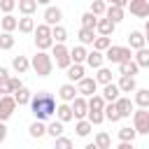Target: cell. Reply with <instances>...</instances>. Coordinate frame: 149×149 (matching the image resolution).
<instances>
[{
	"label": "cell",
	"instance_id": "cell-33",
	"mask_svg": "<svg viewBox=\"0 0 149 149\" xmlns=\"http://www.w3.org/2000/svg\"><path fill=\"white\" fill-rule=\"evenodd\" d=\"M135 137H137V130H135L133 126H121V128H119V140H121V142H130V144H133Z\"/></svg>",
	"mask_w": 149,
	"mask_h": 149
},
{
	"label": "cell",
	"instance_id": "cell-54",
	"mask_svg": "<svg viewBox=\"0 0 149 149\" xmlns=\"http://www.w3.org/2000/svg\"><path fill=\"white\" fill-rule=\"evenodd\" d=\"M84 149H98V147H95V142H88V144H86Z\"/></svg>",
	"mask_w": 149,
	"mask_h": 149
},
{
	"label": "cell",
	"instance_id": "cell-44",
	"mask_svg": "<svg viewBox=\"0 0 149 149\" xmlns=\"http://www.w3.org/2000/svg\"><path fill=\"white\" fill-rule=\"evenodd\" d=\"M14 42H16V40H14L12 33H0V49H2V51H9V49L14 47Z\"/></svg>",
	"mask_w": 149,
	"mask_h": 149
},
{
	"label": "cell",
	"instance_id": "cell-52",
	"mask_svg": "<svg viewBox=\"0 0 149 149\" xmlns=\"http://www.w3.org/2000/svg\"><path fill=\"white\" fill-rule=\"evenodd\" d=\"M116 149H133V144H130V142H119Z\"/></svg>",
	"mask_w": 149,
	"mask_h": 149
},
{
	"label": "cell",
	"instance_id": "cell-39",
	"mask_svg": "<svg viewBox=\"0 0 149 149\" xmlns=\"http://www.w3.org/2000/svg\"><path fill=\"white\" fill-rule=\"evenodd\" d=\"M74 130H77V135H79V137H86V135L93 130V123H91L88 119H84V121H77V123H74Z\"/></svg>",
	"mask_w": 149,
	"mask_h": 149
},
{
	"label": "cell",
	"instance_id": "cell-18",
	"mask_svg": "<svg viewBox=\"0 0 149 149\" xmlns=\"http://www.w3.org/2000/svg\"><path fill=\"white\" fill-rule=\"evenodd\" d=\"M114 28H116V26H114V23H112L109 19H105V16H102V19H98V26H95V33H98L100 37H109V35L114 33Z\"/></svg>",
	"mask_w": 149,
	"mask_h": 149
},
{
	"label": "cell",
	"instance_id": "cell-30",
	"mask_svg": "<svg viewBox=\"0 0 149 149\" xmlns=\"http://www.w3.org/2000/svg\"><path fill=\"white\" fill-rule=\"evenodd\" d=\"M105 98L100 93H95L93 98H88V112H105Z\"/></svg>",
	"mask_w": 149,
	"mask_h": 149
},
{
	"label": "cell",
	"instance_id": "cell-29",
	"mask_svg": "<svg viewBox=\"0 0 149 149\" xmlns=\"http://www.w3.org/2000/svg\"><path fill=\"white\" fill-rule=\"evenodd\" d=\"M77 37H79V44H81V47H86V44H93V42H95V30H88V28H79Z\"/></svg>",
	"mask_w": 149,
	"mask_h": 149
},
{
	"label": "cell",
	"instance_id": "cell-46",
	"mask_svg": "<svg viewBox=\"0 0 149 149\" xmlns=\"http://www.w3.org/2000/svg\"><path fill=\"white\" fill-rule=\"evenodd\" d=\"M54 142H56V144H54V149H72V140H70V137H65V135H63V137H58V140H54Z\"/></svg>",
	"mask_w": 149,
	"mask_h": 149
},
{
	"label": "cell",
	"instance_id": "cell-11",
	"mask_svg": "<svg viewBox=\"0 0 149 149\" xmlns=\"http://www.w3.org/2000/svg\"><path fill=\"white\" fill-rule=\"evenodd\" d=\"M72 114H74L77 121H84V119L88 116V100L81 98V95H77L74 102H72Z\"/></svg>",
	"mask_w": 149,
	"mask_h": 149
},
{
	"label": "cell",
	"instance_id": "cell-22",
	"mask_svg": "<svg viewBox=\"0 0 149 149\" xmlns=\"http://www.w3.org/2000/svg\"><path fill=\"white\" fill-rule=\"evenodd\" d=\"M133 102L140 109H149V88H137L135 95H133Z\"/></svg>",
	"mask_w": 149,
	"mask_h": 149
},
{
	"label": "cell",
	"instance_id": "cell-15",
	"mask_svg": "<svg viewBox=\"0 0 149 149\" xmlns=\"http://www.w3.org/2000/svg\"><path fill=\"white\" fill-rule=\"evenodd\" d=\"M70 58H72V65H84V63H86V58H88L86 47H81V44L72 47V49H70Z\"/></svg>",
	"mask_w": 149,
	"mask_h": 149
},
{
	"label": "cell",
	"instance_id": "cell-8",
	"mask_svg": "<svg viewBox=\"0 0 149 149\" xmlns=\"http://www.w3.org/2000/svg\"><path fill=\"white\" fill-rule=\"evenodd\" d=\"M16 107H19V105H16L14 95H5V98H0V123H5V121L14 114Z\"/></svg>",
	"mask_w": 149,
	"mask_h": 149
},
{
	"label": "cell",
	"instance_id": "cell-25",
	"mask_svg": "<svg viewBox=\"0 0 149 149\" xmlns=\"http://www.w3.org/2000/svg\"><path fill=\"white\" fill-rule=\"evenodd\" d=\"M105 19H109V21H112V23L116 26L119 21H123V9H121V7H116V5H107Z\"/></svg>",
	"mask_w": 149,
	"mask_h": 149
},
{
	"label": "cell",
	"instance_id": "cell-23",
	"mask_svg": "<svg viewBox=\"0 0 149 149\" xmlns=\"http://www.w3.org/2000/svg\"><path fill=\"white\" fill-rule=\"evenodd\" d=\"M0 28H2V33H14V30H19V19L7 14L0 19Z\"/></svg>",
	"mask_w": 149,
	"mask_h": 149
},
{
	"label": "cell",
	"instance_id": "cell-12",
	"mask_svg": "<svg viewBox=\"0 0 149 149\" xmlns=\"http://www.w3.org/2000/svg\"><path fill=\"white\" fill-rule=\"evenodd\" d=\"M128 9H130L133 16L147 19V16H149V0H130V2H128Z\"/></svg>",
	"mask_w": 149,
	"mask_h": 149
},
{
	"label": "cell",
	"instance_id": "cell-35",
	"mask_svg": "<svg viewBox=\"0 0 149 149\" xmlns=\"http://www.w3.org/2000/svg\"><path fill=\"white\" fill-rule=\"evenodd\" d=\"M95 81H98V84H102V86H107V84H112V70L102 65V68H100V70L95 72Z\"/></svg>",
	"mask_w": 149,
	"mask_h": 149
},
{
	"label": "cell",
	"instance_id": "cell-43",
	"mask_svg": "<svg viewBox=\"0 0 149 149\" xmlns=\"http://www.w3.org/2000/svg\"><path fill=\"white\" fill-rule=\"evenodd\" d=\"M109 47H112V40H109V37H100V35H98V37H95V42H93V49H95V51H100V54H105Z\"/></svg>",
	"mask_w": 149,
	"mask_h": 149
},
{
	"label": "cell",
	"instance_id": "cell-32",
	"mask_svg": "<svg viewBox=\"0 0 149 149\" xmlns=\"http://www.w3.org/2000/svg\"><path fill=\"white\" fill-rule=\"evenodd\" d=\"M63 130H65V123H61L58 119H56V121H51V123L47 126V135H51L54 140L63 137Z\"/></svg>",
	"mask_w": 149,
	"mask_h": 149
},
{
	"label": "cell",
	"instance_id": "cell-21",
	"mask_svg": "<svg viewBox=\"0 0 149 149\" xmlns=\"http://www.w3.org/2000/svg\"><path fill=\"white\" fill-rule=\"evenodd\" d=\"M116 86H119L121 93H135V91H137V81H135V77H121V79L116 81Z\"/></svg>",
	"mask_w": 149,
	"mask_h": 149
},
{
	"label": "cell",
	"instance_id": "cell-36",
	"mask_svg": "<svg viewBox=\"0 0 149 149\" xmlns=\"http://www.w3.org/2000/svg\"><path fill=\"white\" fill-rule=\"evenodd\" d=\"M14 100H16V105H30V100H33V93L23 86V88H19L16 93H14Z\"/></svg>",
	"mask_w": 149,
	"mask_h": 149
},
{
	"label": "cell",
	"instance_id": "cell-53",
	"mask_svg": "<svg viewBox=\"0 0 149 149\" xmlns=\"http://www.w3.org/2000/svg\"><path fill=\"white\" fill-rule=\"evenodd\" d=\"M144 37H147V42H149V19H147V23H144Z\"/></svg>",
	"mask_w": 149,
	"mask_h": 149
},
{
	"label": "cell",
	"instance_id": "cell-6",
	"mask_svg": "<svg viewBox=\"0 0 149 149\" xmlns=\"http://www.w3.org/2000/svg\"><path fill=\"white\" fill-rule=\"evenodd\" d=\"M133 128L137 130V135H149V109L133 112Z\"/></svg>",
	"mask_w": 149,
	"mask_h": 149
},
{
	"label": "cell",
	"instance_id": "cell-48",
	"mask_svg": "<svg viewBox=\"0 0 149 149\" xmlns=\"http://www.w3.org/2000/svg\"><path fill=\"white\" fill-rule=\"evenodd\" d=\"M14 7H16V2H14V0H2V2H0V9L5 12V16H7V14H12V9H14Z\"/></svg>",
	"mask_w": 149,
	"mask_h": 149
},
{
	"label": "cell",
	"instance_id": "cell-14",
	"mask_svg": "<svg viewBox=\"0 0 149 149\" xmlns=\"http://www.w3.org/2000/svg\"><path fill=\"white\" fill-rule=\"evenodd\" d=\"M114 105H116V112H119L121 119H128V116L133 114V107H135V102H133L130 98H126V95H121Z\"/></svg>",
	"mask_w": 149,
	"mask_h": 149
},
{
	"label": "cell",
	"instance_id": "cell-3",
	"mask_svg": "<svg viewBox=\"0 0 149 149\" xmlns=\"http://www.w3.org/2000/svg\"><path fill=\"white\" fill-rule=\"evenodd\" d=\"M35 47H37V51H47V49H54L56 47V42L51 37V28L47 23H40L35 28Z\"/></svg>",
	"mask_w": 149,
	"mask_h": 149
},
{
	"label": "cell",
	"instance_id": "cell-28",
	"mask_svg": "<svg viewBox=\"0 0 149 149\" xmlns=\"http://www.w3.org/2000/svg\"><path fill=\"white\" fill-rule=\"evenodd\" d=\"M16 7H19V12L23 16H33V12L37 9V0H19Z\"/></svg>",
	"mask_w": 149,
	"mask_h": 149
},
{
	"label": "cell",
	"instance_id": "cell-4",
	"mask_svg": "<svg viewBox=\"0 0 149 149\" xmlns=\"http://www.w3.org/2000/svg\"><path fill=\"white\" fill-rule=\"evenodd\" d=\"M105 61L116 63V65H121V63H126V61H133V49H130V47H116V44H112V47L105 51Z\"/></svg>",
	"mask_w": 149,
	"mask_h": 149
},
{
	"label": "cell",
	"instance_id": "cell-42",
	"mask_svg": "<svg viewBox=\"0 0 149 149\" xmlns=\"http://www.w3.org/2000/svg\"><path fill=\"white\" fill-rule=\"evenodd\" d=\"M105 119H107V121H112V123L121 121V116H119V112H116V105H114V102H107V105H105Z\"/></svg>",
	"mask_w": 149,
	"mask_h": 149
},
{
	"label": "cell",
	"instance_id": "cell-16",
	"mask_svg": "<svg viewBox=\"0 0 149 149\" xmlns=\"http://www.w3.org/2000/svg\"><path fill=\"white\" fill-rule=\"evenodd\" d=\"M65 72H68L65 77H68V81H70V84H79V81L86 77V72H84V65H70Z\"/></svg>",
	"mask_w": 149,
	"mask_h": 149
},
{
	"label": "cell",
	"instance_id": "cell-49",
	"mask_svg": "<svg viewBox=\"0 0 149 149\" xmlns=\"http://www.w3.org/2000/svg\"><path fill=\"white\" fill-rule=\"evenodd\" d=\"M5 95H12V88H9V84H7V81H2V84H0V98H5Z\"/></svg>",
	"mask_w": 149,
	"mask_h": 149
},
{
	"label": "cell",
	"instance_id": "cell-7",
	"mask_svg": "<svg viewBox=\"0 0 149 149\" xmlns=\"http://www.w3.org/2000/svg\"><path fill=\"white\" fill-rule=\"evenodd\" d=\"M77 91H79V95L81 98H93L95 95V91H98V81H95V77H84L79 84H77Z\"/></svg>",
	"mask_w": 149,
	"mask_h": 149
},
{
	"label": "cell",
	"instance_id": "cell-41",
	"mask_svg": "<svg viewBox=\"0 0 149 149\" xmlns=\"http://www.w3.org/2000/svg\"><path fill=\"white\" fill-rule=\"evenodd\" d=\"M51 37H54L56 44H65V40H68V30H65L63 26H56V28H51Z\"/></svg>",
	"mask_w": 149,
	"mask_h": 149
},
{
	"label": "cell",
	"instance_id": "cell-10",
	"mask_svg": "<svg viewBox=\"0 0 149 149\" xmlns=\"http://www.w3.org/2000/svg\"><path fill=\"white\" fill-rule=\"evenodd\" d=\"M79 95V91H77V86L74 84H63L61 88H58V98H61V102H65V105H72L74 102V98Z\"/></svg>",
	"mask_w": 149,
	"mask_h": 149
},
{
	"label": "cell",
	"instance_id": "cell-31",
	"mask_svg": "<svg viewBox=\"0 0 149 149\" xmlns=\"http://www.w3.org/2000/svg\"><path fill=\"white\" fill-rule=\"evenodd\" d=\"M28 133H30V137H35V140L44 137V135H47V126H44V121H33L30 128H28Z\"/></svg>",
	"mask_w": 149,
	"mask_h": 149
},
{
	"label": "cell",
	"instance_id": "cell-5",
	"mask_svg": "<svg viewBox=\"0 0 149 149\" xmlns=\"http://www.w3.org/2000/svg\"><path fill=\"white\" fill-rule=\"evenodd\" d=\"M51 58H54V65L61 68V70H68L72 65V58H70V49L65 44H56L51 49Z\"/></svg>",
	"mask_w": 149,
	"mask_h": 149
},
{
	"label": "cell",
	"instance_id": "cell-51",
	"mask_svg": "<svg viewBox=\"0 0 149 149\" xmlns=\"http://www.w3.org/2000/svg\"><path fill=\"white\" fill-rule=\"evenodd\" d=\"M5 140H7V126H5V123H0V144H2Z\"/></svg>",
	"mask_w": 149,
	"mask_h": 149
},
{
	"label": "cell",
	"instance_id": "cell-17",
	"mask_svg": "<svg viewBox=\"0 0 149 149\" xmlns=\"http://www.w3.org/2000/svg\"><path fill=\"white\" fill-rule=\"evenodd\" d=\"M100 95L105 98V102H116V100L121 98V91H119V86L112 81V84L102 86V93H100Z\"/></svg>",
	"mask_w": 149,
	"mask_h": 149
},
{
	"label": "cell",
	"instance_id": "cell-1",
	"mask_svg": "<svg viewBox=\"0 0 149 149\" xmlns=\"http://www.w3.org/2000/svg\"><path fill=\"white\" fill-rule=\"evenodd\" d=\"M56 107H58V105H56L54 95L47 93V91L35 93L33 100H30V109H33V114H35V121H47L49 116L56 114Z\"/></svg>",
	"mask_w": 149,
	"mask_h": 149
},
{
	"label": "cell",
	"instance_id": "cell-2",
	"mask_svg": "<svg viewBox=\"0 0 149 149\" xmlns=\"http://www.w3.org/2000/svg\"><path fill=\"white\" fill-rule=\"evenodd\" d=\"M30 68L35 70L37 77H49L51 70H54V58H51V54H47V51H37V54L30 58Z\"/></svg>",
	"mask_w": 149,
	"mask_h": 149
},
{
	"label": "cell",
	"instance_id": "cell-27",
	"mask_svg": "<svg viewBox=\"0 0 149 149\" xmlns=\"http://www.w3.org/2000/svg\"><path fill=\"white\" fill-rule=\"evenodd\" d=\"M137 72H140V68H137L135 61H126V63L119 65V74H121V77H135Z\"/></svg>",
	"mask_w": 149,
	"mask_h": 149
},
{
	"label": "cell",
	"instance_id": "cell-19",
	"mask_svg": "<svg viewBox=\"0 0 149 149\" xmlns=\"http://www.w3.org/2000/svg\"><path fill=\"white\" fill-rule=\"evenodd\" d=\"M12 68H14L16 74H23V72L30 70V58L28 56H14L12 58Z\"/></svg>",
	"mask_w": 149,
	"mask_h": 149
},
{
	"label": "cell",
	"instance_id": "cell-38",
	"mask_svg": "<svg viewBox=\"0 0 149 149\" xmlns=\"http://www.w3.org/2000/svg\"><path fill=\"white\" fill-rule=\"evenodd\" d=\"M88 12H91L93 16H98V19H102V16H105V12H107V2H102V0H93Z\"/></svg>",
	"mask_w": 149,
	"mask_h": 149
},
{
	"label": "cell",
	"instance_id": "cell-24",
	"mask_svg": "<svg viewBox=\"0 0 149 149\" xmlns=\"http://www.w3.org/2000/svg\"><path fill=\"white\" fill-rule=\"evenodd\" d=\"M102 63H105V54H100V51H88V58H86V65L88 68H93V70H100L102 68Z\"/></svg>",
	"mask_w": 149,
	"mask_h": 149
},
{
	"label": "cell",
	"instance_id": "cell-13",
	"mask_svg": "<svg viewBox=\"0 0 149 149\" xmlns=\"http://www.w3.org/2000/svg\"><path fill=\"white\" fill-rule=\"evenodd\" d=\"M128 47H130L133 51L144 49V47H147V37H144V33H142V30H130V33H128Z\"/></svg>",
	"mask_w": 149,
	"mask_h": 149
},
{
	"label": "cell",
	"instance_id": "cell-50",
	"mask_svg": "<svg viewBox=\"0 0 149 149\" xmlns=\"http://www.w3.org/2000/svg\"><path fill=\"white\" fill-rule=\"evenodd\" d=\"M9 77H12V74H9V70H7V68H2V65H0V84H2V81H7V79H9Z\"/></svg>",
	"mask_w": 149,
	"mask_h": 149
},
{
	"label": "cell",
	"instance_id": "cell-26",
	"mask_svg": "<svg viewBox=\"0 0 149 149\" xmlns=\"http://www.w3.org/2000/svg\"><path fill=\"white\" fill-rule=\"evenodd\" d=\"M35 19L33 16H21L19 19V33H23V35H30V33H35Z\"/></svg>",
	"mask_w": 149,
	"mask_h": 149
},
{
	"label": "cell",
	"instance_id": "cell-45",
	"mask_svg": "<svg viewBox=\"0 0 149 149\" xmlns=\"http://www.w3.org/2000/svg\"><path fill=\"white\" fill-rule=\"evenodd\" d=\"M93 126H100L102 121H105V112H88V116H86Z\"/></svg>",
	"mask_w": 149,
	"mask_h": 149
},
{
	"label": "cell",
	"instance_id": "cell-34",
	"mask_svg": "<svg viewBox=\"0 0 149 149\" xmlns=\"http://www.w3.org/2000/svg\"><path fill=\"white\" fill-rule=\"evenodd\" d=\"M93 142H95V147H98V149H112V140H109V135H107L105 130H98Z\"/></svg>",
	"mask_w": 149,
	"mask_h": 149
},
{
	"label": "cell",
	"instance_id": "cell-37",
	"mask_svg": "<svg viewBox=\"0 0 149 149\" xmlns=\"http://www.w3.org/2000/svg\"><path fill=\"white\" fill-rule=\"evenodd\" d=\"M133 61L137 63V68H149V49L144 47V49H140V51H135V56H133Z\"/></svg>",
	"mask_w": 149,
	"mask_h": 149
},
{
	"label": "cell",
	"instance_id": "cell-20",
	"mask_svg": "<svg viewBox=\"0 0 149 149\" xmlns=\"http://www.w3.org/2000/svg\"><path fill=\"white\" fill-rule=\"evenodd\" d=\"M56 119H58L61 123H68V121H72V119H74V114H72V105H65V102H61V105L56 107Z\"/></svg>",
	"mask_w": 149,
	"mask_h": 149
},
{
	"label": "cell",
	"instance_id": "cell-40",
	"mask_svg": "<svg viewBox=\"0 0 149 149\" xmlns=\"http://www.w3.org/2000/svg\"><path fill=\"white\" fill-rule=\"evenodd\" d=\"M95 26H98V16H93L91 12H84V14H81V28L95 30Z\"/></svg>",
	"mask_w": 149,
	"mask_h": 149
},
{
	"label": "cell",
	"instance_id": "cell-9",
	"mask_svg": "<svg viewBox=\"0 0 149 149\" xmlns=\"http://www.w3.org/2000/svg\"><path fill=\"white\" fill-rule=\"evenodd\" d=\"M44 23L49 26V28H56V26H61V19H63V12H61V7H54V5H47V9H44Z\"/></svg>",
	"mask_w": 149,
	"mask_h": 149
},
{
	"label": "cell",
	"instance_id": "cell-47",
	"mask_svg": "<svg viewBox=\"0 0 149 149\" xmlns=\"http://www.w3.org/2000/svg\"><path fill=\"white\" fill-rule=\"evenodd\" d=\"M7 84H9V88H12V95H14L19 88H23V84H21V79H19V77H9V79H7Z\"/></svg>",
	"mask_w": 149,
	"mask_h": 149
}]
</instances>
